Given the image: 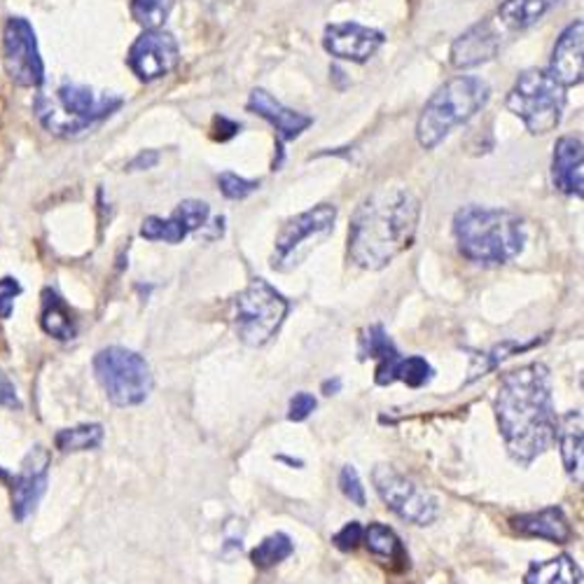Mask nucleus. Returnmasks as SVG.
Masks as SVG:
<instances>
[{
    "label": "nucleus",
    "instance_id": "nucleus-8",
    "mask_svg": "<svg viewBox=\"0 0 584 584\" xmlns=\"http://www.w3.org/2000/svg\"><path fill=\"white\" fill-rule=\"evenodd\" d=\"M94 372L108 400L117 407H136L152 393L155 379L144 355L123 347L98 351Z\"/></svg>",
    "mask_w": 584,
    "mask_h": 584
},
{
    "label": "nucleus",
    "instance_id": "nucleus-4",
    "mask_svg": "<svg viewBox=\"0 0 584 584\" xmlns=\"http://www.w3.org/2000/svg\"><path fill=\"white\" fill-rule=\"evenodd\" d=\"M491 87L477 75H458L442 85L423 106L416 123V140L423 150L437 148L456 127L487 108Z\"/></svg>",
    "mask_w": 584,
    "mask_h": 584
},
{
    "label": "nucleus",
    "instance_id": "nucleus-14",
    "mask_svg": "<svg viewBox=\"0 0 584 584\" xmlns=\"http://www.w3.org/2000/svg\"><path fill=\"white\" fill-rule=\"evenodd\" d=\"M498 19H485L475 26H470L466 33H460L449 52L452 66L458 71L477 68L481 64H489L498 56L502 47V33H500Z\"/></svg>",
    "mask_w": 584,
    "mask_h": 584
},
{
    "label": "nucleus",
    "instance_id": "nucleus-36",
    "mask_svg": "<svg viewBox=\"0 0 584 584\" xmlns=\"http://www.w3.org/2000/svg\"><path fill=\"white\" fill-rule=\"evenodd\" d=\"M316 407H318V402H316V397L311 393H297L290 400V414H288V418L295 421V423L307 421L314 414Z\"/></svg>",
    "mask_w": 584,
    "mask_h": 584
},
{
    "label": "nucleus",
    "instance_id": "nucleus-24",
    "mask_svg": "<svg viewBox=\"0 0 584 584\" xmlns=\"http://www.w3.org/2000/svg\"><path fill=\"white\" fill-rule=\"evenodd\" d=\"M559 0H502L498 8V22L510 31H523L538 24Z\"/></svg>",
    "mask_w": 584,
    "mask_h": 584
},
{
    "label": "nucleus",
    "instance_id": "nucleus-15",
    "mask_svg": "<svg viewBox=\"0 0 584 584\" xmlns=\"http://www.w3.org/2000/svg\"><path fill=\"white\" fill-rule=\"evenodd\" d=\"M384 43H386L384 33L355 22L330 24L323 33V47L332 56L353 64H365Z\"/></svg>",
    "mask_w": 584,
    "mask_h": 584
},
{
    "label": "nucleus",
    "instance_id": "nucleus-13",
    "mask_svg": "<svg viewBox=\"0 0 584 584\" xmlns=\"http://www.w3.org/2000/svg\"><path fill=\"white\" fill-rule=\"evenodd\" d=\"M211 217V206L206 201L188 199L169 217H146L144 227H140V236L148 241H164V244H180L188 238L192 232L206 227Z\"/></svg>",
    "mask_w": 584,
    "mask_h": 584
},
{
    "label": "nucleus",
    "instance_id": "nucleus-9",
    "mask_svg": "<svg viewBox=\"0 0 584 584\" xmlns=\"http://www.w3.org/2000/svg\"><path fill=\"white\" fill-rule=\"evenodd\" d=\"M335 223L337 209L332 204H318L311 211L290 217L276 236L272 267L280 274L299 267L332 234Z\"/></svg>",
    "mask_w": 584,
    "mask_h": 584
},
{
    "label": "nucleus",
    "instance_id": "nucleus-27",
    "mask_svg": "<svg viewBox=\"0 0 584 584\" xmlns=\"http://www.w3.org/2000/svg\"><path fill=\"white\" fill-rule=\"evenodd\" d=\"M100 442H104V426H98V423H85V426L66 428L62 433H56L54 437L56 449L64 454L89 452L100 447Z\"/></svg>",
    "mask_w": 584,
    "mask_h": 584
},
{
    "label": "nucleus",
    "instance_id": "nucleus-23",
    "mask_svg": "<svg viewBox=\"0 0 584 584\" xmlns=\"http://www.w3.org/2000/svg\"><path fill=\"white\" fill-rule=\"evenodd\" d=\"M362 540H365L370 554H374L376 559L389 563L391 569L405 571L410 566V556H407L405 545H402V540L397 538V533L393 529H389L386 523H379V521L370 523L365 533H362Z\"/></svg>",
    "mask_w": 584,
    "mask_h": 584
},
{
    "label": "nucleus",
    "instance_id": "nucleus-6",
    "mask_svg": "<svg viewBox=\"0 0 584 584\" xmlns=\"http://www.w3.org/2000/svg\"><path fill=\"white\" fill-rule=\"evenodd\" d=\"M506 106L533 136H545L561 125L566 110V87L548 68H527L519 73Z\"/></svg>",
    "mask_w": 584,
    "mask_h": 584
},
{
    "label": "nucleus",
    "instance_id": "nucleus-2",
    "mask_svg": "<svg viewBox=\"0 0 584 584\" xmlns=\"http://www.w3.org/2000/svg\"><path fill=\"white\" fill-rule=\"evenodd\" d=\"M421 220V204L412 190L384 185L368 194L349 225V255L358 267L379 272L412 248Z\"/></svg>",
    "mask_w": 584,
    "mask_h": 584
},
{
    "label": "nucleus",
    "instance_id": "nucleus-35",
    "mask_svg": "<svg viewBox=\"0 0 584 584\" xmlns=\"http://www.w3.org/2000/svg\"><path fill=\"white\" fill-rule=\"evenodd\" d=\"M362 533H365V529H362L358 521L347 523V527L341 529V531L332 538L335 548L341 550V552H353V550L360 545V542H362Z\"/></svg>",
    "mask_w": 584,
    "mask_h": 584
},
{
    "label": "nucleus",
    "instance_id": "nucleus-1",
    "mask_svg": "<svg viewBox=\"0 0 584 584\" xmlns=\"http://www.w3.org/2000/svg\"><path fill=\"white\" fill-rule=\"evenodd\" d=\"M498 426L508 454L529 468L556 442L559 418L552 405V376L542 362H531L500 379L496 395Z\"/></svg>",
    "mask_w": 584,
    "mask_h": 584
},
{
    "label": "nucleus",
    "instance_id": "nucleus-11",
    "mask_svg": "<svg viewBox=\"0 0 584 584\" xmlns=\"http://www.w3.org/2000/svg\"><path fill=\"white\" fill-rule=\"evenodd\" d=\"M3 64L8 75L22 87H38L45 79V66L38 52L33 26L22 17H12L3 33Z\"/></svg>",
    "mask_w": 584,
    "mask_h": 584
},
{
    "label": "nucleus",
    "instance_id": "nucleus-26",
    "mask_svg": "<svg viewBox=\"0 0 584 584\" xmlns=\"http://www.w3.org/2000/svg\"><path fill=\"white\" fill-rule=\"evenodd\" d=\"M527 584H582V573L569 554H561L533 563L527 573Z\"/></svg>",
    "mask_w": 584,
    "mask_h": 584
},
{
    "label": "nucleus",
    "instance_id": "nucleus-29",
    "mask_svg": "<svg viewBox=\"0 0 584 584\" xmlns=\"http://www.w3.org/2000/svg\"><path fill=\"white\" fill-rule=\"evenodd\" d=\"M173 10V0H131L134 22L144 29H162Z\"/></svg>",
    "mask_w": 584,
    "mask_h": 584
},
{
    "label": "nucleus",
    "instance_id": "nucleus-37",
    "mask_svg": "<svg viewBox=\"0 0 584 584\" xmlns=\"http://www.w3.org/2000/svg\"><path fill=\"white\" fill-rule=\"evenodd\" d=\"M0 407H19L17 391L3 372H0Z\"/></svg>",
    "mask_w": 584,
    "mask_h": 584
},
{
    "label": "nucleus",
    "instance_id": "nucleus-28",
    "mask_svg": "<svg viewBox=\"0 0 584 584\" xmlns=\"http://www.w3.org/2000/svg\"><path fill=\"white\" fill-rule=\"evenodd\" d=\"M293 552H295L293 540L286 533H274V535L262 540L259 545L251 552V561H253L255 569L269 571L276 566V563L286 561Z\"/></svg>",
    "mask_w": 584,
    "mask_h": 584
},
{
    "label": "nucleus",
    "instance_id": "nucleus-21",
    "mask_svg": "<svg viewBox=\"0 0 584 584\" xmlns=\"http://www.w3.org/2000/svg\"><path fill=\"white\" fill-rule=\"evenodd\" d=\"M360 358L368 360V358H376L379 360V368H376V384L379 386H391L395 384L393 381V372L395 365L400 362V353L395 349V344L391 341V337L386 335L384 326H372L360 337Z\"/></svg>",
    "mask_w": 584,
    "mask_h": 584
},
{
    "label": "nucleus",
    "instance_id": "nucleus-5",
    "mask_svg": "<svg viewBox=\"0 0 584 584\" xmlns=\"http://www.w3.org/2000/svg\"><path fill=\"white\" fill-rule=\"evenodd\" d=\"M123 104L125 100L115 94H96L85 85L62 83L38 94L35 115L47 131L68 138L89 131Z\"/></svg>",
    "mask_w": 584,
    "mask_h": 584
},
{
    "label": "nucleus",
    "instance_id": "nucleus-25",
    "mask_svg": "<svg viewBox=\"0 0 584 584\" xmlns=\"http://www.w3.org/2000/svg\"><path fill=\"white\" fill-rule=\"evenodd\" d=\"M40 326L54 339H73L75 337V320L64 301V297L54 293L52 288L43 290V309H40Z\"/></svg>",
    "mask_w": 584,
    "mask_h": 584
},
{
    "label": "nucleus",
    "instance_id": "nucleus-12",
    "mask_svg": "<svg viewBox=\"0 0 584 584\" xmlns=\"http://www.w3.org/2000/svg\"><path fill=\"white\" fill-rule=\"evenodd\" d=\"M127 64L140 83H155L178 68L180 47L169 31L146 29L131 45Z\"/></svg>",
    "mask_w": 584,
    "mask_h": 584
},
{
    "label": "nucleus",
    "instance_id": "nucleus-17",
    "mask_svg": "<svg viewBox=\"0 0 584 584\" xmlns=\"http://www.w3.org/2000/svg\"><path fill=\"white\" fill-rule=\"evenodd\" d=\"M246 108L253 115L267 119V123L276 129L280 144H288V140L299 138L301 134H305L314 125V119L309 115L297 113V110L284 106L267 89H253Z\"/></svg>",
    "mask_w": 584,
    "mask_h": 584
},
{
    "label": "nucleus",
    "instance_id": "nucleus-20",
    "mask_svg": "<svg viewBox=\"0 0 584 584\" xmlns=\"http://www.w3.org/2000/svg\"><path fill=\"white\" fill-rule=\"evenodd\" d=\"M512 529L523 538L550 540L554 542V545H563V542H569L573 535L571 523L561 508H548V510L531 512V514H519L512 519Z\"/></svg>",
    "mask_w": 584,
    "mask_h": 584
},
{
    "label": "nucleus",
    "instance_id": "nucleus-34",
    "mask_svg": "<svg viewBox=\"0 0 584 584\" xmlns=\"http://www.w3.org/2000/svg\"><path fill=\"white\" fill-rule=\"evenodd\" d=\"M22 293V286H19V280L12 276L0 278V318L8 320L12 316L14 309V297Z\"/></svg>",
    "mask_w": 584,
    "mask_h": 584
},
{
    "label": "nucleus",
    "instance_id": "nucleus-7",
    "mask_svg": "<svg viewBox=\"0 0 584 584\" xmlns=\"http://www.w3.org/2000/svg\"><path fill=\"white\" fill-rule=\"evenodd\" d=\"M288 299L265 278H253L234 299V326L238 339L248 347H265L276 337L288 316Z\"/></svg>",
    "mask_w": 584,
    "mask_h": 584
},
{
    "label": "nucleus",
    "instance_id": "nucleus-16",
    "mask_svg": "<svg viewBox=\"0 0 584 584\" xmlns=\"http://www.w3.org/2000/svg\"><path fill=\"white\" fill-rule=\"evenodd\" d=\"M47 468L50 452L45 447H35L24 458L12 485V514L17 521H24L38 508L40 498L47 489Z\"/></svg>",
    "mask_w": 584,
    "mask_h": 584
},
{
    "label": "nucleus",
    "instance_id": "nucleus-18",
    "mask_svg": "<svg viewBox=\"0 0 584 584\" xmlns=\"http://www.w3.org/2000/svg\"><path fill=\"white\" fill-rule=\"evenodd\" d=\"M584 24L573 22L566 31H563L556 38V45L552 50V62H550V73L554 79L563 87H575L582 85V75H584Z\"/></svg>",
    "mask_w": 584,
    "mask_h": 584
},
{
    "label": "nucleus",
    "instance_id": "nucleus-19",
    "mask_svg": "<svg viewBox=\"0 0 584 584\" xmlns=\"http://www.w3.org/2000/svg\"><path fill=\"white\" fill-rule=\"evenodd\" d=\"M584 150L580 136H561L552 155V180L554 188L569 197L582 199L584 194Z\"/></svg>",
    "mask_w": 584,
    "mask_h": 584
},
{
    "label": "nucleus",
    "instance_id": "nucleus-39",
    "mask_svg": "<svg viewBox=\"0 0 584 584\" xmlns=\"http://www.w3.org/2000/svg\"><path fill=\"white\" fill-rule=\"evenodd\" d=\"M341 391V379H328L326 384H323V393L326 395H335Z\"/></svg>",
    "mask_w": 584,
    "mask_h": 584
},
{
    "label": "nucleus",
    "instance_id": "nucleus-30",
    "mask_svg": "<svg viewBox=\"0 0 584 584\" xmlns=\"http://www.w3.org/2000/svg\"><path fill=\"white\" fill-rule=\"evenodd\" d=\"M433 376H435V370L431 368V362L421 355L400 358L395 372H393V381H405L410 389H421V386L431 384Z\"/></svg>",
    "mask_w": 584,
    "mask_h": 584
},
{
    "label": "nucleus",
    "instance_id": "nucleus-22",
    "mask_svg": "<svg viewBox=\"0 0 584 584\" xmlns=\"http://www.w3.org/2000/svg\"><path fill=\"white\" fill-rule=\"evenodd\" d=\"M556 442L561 449L563 468H566L571 479L580 487L582 485V414L577 410L559 418Z\"/></svg>",
    "mask_w": 584,
    "mask_h": 584
},
{
    "label": "nucleus",
    "instance_id": "nucleus-10",
    "mask_svg": "<svg viewBox=\"0 0 584 584\" xmlns=\"http://www.w3.org/2000/svg\"><path fill=\"white\" fill-rule=\"evenodd\" d=\"M372 479L381 500H384L386 508L400 519L416 523V527H428V523L437 519V500L426 489H421L416 481L400 475L395 468L376 466Z\"/></svg>",
    "mask_w": 584,
    "mask_h": 584
},
{
    "label": "nucleus",
    "instance_id": "nucleus-32",
    "mask_svg": "<svg viewBox=\"0 0 584 584\" xmlns=\"http://www.w3.org/2000/svg\"><path fill=\"white\" fill-rule=\"evenodd\" d=\"M217 185H220V192H223L227 199L241 201V199H246L259 190V180H248V178H241L232 171H225V173H220Z\"/></svg>",
    "mask_w": 584,
    "mask_h": 584
},
{
    "label": "nucleus",
    "instance_id": "nucleus-38",
    "mask_svg": "<svg viewBox=\"0 0 584 584\" xmlns=\"http://www.w3.org/2000/svg\"><path fill=\"white\" fill-rule=\"evenodd\" d=\"M157 159H159V155H157L155 150L140 152V155L134 159V162L129 164V169H131V171H138V169H150V167H155V164H157Z\"/></svg>",
    "mask_w": 584,
    "mask_h": 584
},
{
    "label": "nucleus",
    "instance_id": "nucleus-3",
    "mask_svg": "<svg viewBox=\"0 0 584 584\" xmlns=\"http://www.w3.org/2000/svg\"><path fill=\"white\" fill-rule=\"evenodd\" d=\"M454 236L463 257L485 267H500L523 251L527 225L506 209L466 206L454 217Z\"/></svg>",
    "mask_w": 584,
    "mask_h": 584
},
{
    "label": "nucleus",
    "instance_id": "nucleus-33",
    "mask_svg": "<svg viewBox=\"0 0 584 584\" xmlns=\"http://www.w3.org/2000/svg\"><path fill=\"white\" fill-rule=\"evenodd\" d=\"M339 489H341V493H344L353 502V506L365 508V502H368L365 487H362L360 475H358V470L353 466H347L344 470H341V475H339Z\"/></svg>",
    "mask_w": 584,
    "mask_h": 584
},
{
    "label": "nucleus",
    "instance_id": "nucleus-31",
    "mask_svg": "<svg viewBox=\"0 0 584 584\" xmlns=\"http://www.w3.org/2000/svg\"><path fill=\"white\" fill-rule=\"evenodd\" d=\"M535 344H538V341H531V344H519V341H502V344H498V347H496L491 353L481 355V358H485V365H479V368H475V370H472V379H477V376H485L487 372L496 370L502 360L512 358L514 353L529 351V349H531V347H535Z\"/></svg>",
    "mask_w": 584,
    "mask_h": 584
}]
</instances>
